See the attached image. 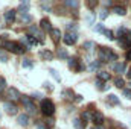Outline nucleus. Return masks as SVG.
Returning <instances> with one entry per match:
<instances>
[{
    "mask_svg": "<svg viewBox=\"0 0 131 129\" xmlns=\"http://www.w3.org/2000/svg\"><path fill=\"white\" fill-rule=\"evenodd\" d=\"M85 5H87V8H90V9H92V8H95V6H98V2H95V0H92V2H90V0H89Z\"/></svg>",
    "mask_w": 131,
    "mask_h": 129,
    "instance_id": "nucleus-38",
    "label": "nucleus"
},
{
    "mask_svg": "<svg viewBox=\"0 0 131 129\" xmlns=\"http://www.w3.org/2000/svg\"><path fill=\"white\" fill-rule=\"evenodd\" d=\"M113 70H114L116 73H125L127 64H125V62H114V64H113Z\"/></svg>",
    "mask_w": 131,
    "mask_h": 129,
    "instance_id": "nucleus-15",
    "label": "nucleus"
},
{
    "mask_svg": "<svg viewBox=\"0 0 131 129\" xmlns=\"http://www.w3.org/2000/svg\"><path fill=\"white\" fill-rule=\"evenodd\" d=\"M29 9V2H21L18 5V12H28Z\"/></svg>",
    "mask_w": 131,
    "mask_h": 129,
    "instance_id": "nucleus-23",
    "label": "nucleus"
},
{
    "mask_svg": "<svg viewBox=\"0 0 131 129\" xmlns=\"http://www.w3.org/2000/svg\"><path fill=\"white\" fill-rule=\"evenodd\" d=\"M41 112H43L46 117L53 115V112H55V105H53V102L49 100V99H44V100L41 102Z\"/></svg>",
    "mask_w": 131,
    "mask_h": 129,
    "instance_id": "nucleus-3",
    "label": "nucleus"
},
{
    "mask_svg": "<svg viewBox=\"0 0 131 129\" xmlns=\"http://www.w3.org/2000/svg\"><path fill=\"white\" fill-rule=\"evenodd\" d=\"M128 85H130V90H131V82H130V84H128Z\"/></svg>",
    "mask_w": 131,
    "mask_h": 129,
    "instance_id": "nucleus-53",
    "label": "nucleus"
},
{
    "mask_svg": "<svg viewBox=\"0 0 131 129\" xmlns=\"http://www.w3.org/2000/svg\"><path fill=\"white\" fill-rule=\"evenodd\" d=\"M84 125H85V122H84L82 119H75V120H73V126L76 129H82Z\"/></svg>",
    "mask_w": 131,
    "mask_h": 129,
    "instance_id": "nucleus-22",
    "label": "nucleus"
},
{
    "mask_svg": "<svg viewBox=\"0 0 131 129\" xmlns=\"http://www.w3.org/2000/svg\"><path fill=\"white\" fill-rule=\"evenodd\" d=\"M124 85H125V81H124L122 78H116V79H114V87H117V88H124Z\"/></svg>",
    "mask_w": 131,
    "mask_h": 129,
    "instance_id": "nucleus-26",
    "label": "nucleus"
},
{
    "mask_svg": "<svg viewBox=\"0 0 131 129\" xmlns=\"http://www.w3.org/2000/svg\"><path fill=\"white\" fill-rule=\"evenodd\" d=\"M105 36L108 38V40H114V36H113V31H105Z\"/></svg>",
    "mask_w": 131,
    "mask_h": 129,
    "instance_id": "nucleus-44",
    "label": "nucleus"
},
{
    "mask_svg": "<svg viewBox=\"0 0 131 129\" xmlns=\"http://www.w3.org/2000/svg\"><path fill=\"white\" fill-rule=\"evenodd\" d=\"M5 87H6V81H5L3 78H0V93L5 90Z\"/></svg>",
    "mask_w": 131,
    "mask_h": 129,
    "instance_id": "nucleus-41",
    "label": "nucleus"
},
{
    "mask_svg": "<svg viewBox=\"0 0 131 129\" xmlns=\"http://www.w3.org/2000/svg\"><path fill=\"white\" fill-rule=\"evenodd\" d=\"M5 36H6V35L0 36V47H5V44H6V40H5Z\"/></svg>",
    "mask_w": 131,
    "mask_h": 129,
    "instance_id": "nucleus-45",
    "label": "nucleus"
},
{
    "mask_svg": "<svg viewBox=\"0 0 131 129\" xmlns=\"http://www.w3.org/2000/svg\"><path fill=\"white\" fill-rule=\"evenodd\" d=\"M29 36H34L38 43H41L43 44V41H44V33L41 31V28H38V26H31L29 28Z\"/></svg>",
    "mask_w": 131,
    "mask_h": 129,
    "instance_id": "nucleus-4",
    "label": "nucleus"
},
{
    "mask_svg": "<svg viewBox=\"0 0 131 129\" xmlns=\"http://www.w3.org/2000/svg\"><path fill=\"white\" fill-rule=\"evenodd\" d=\"M125 59H127V61H131V49L127 50V53H125Z\"/></svg>",
    "mask_w": 131,
    "mask_h": 129,
    "instance_id": "nucleus-46",
    "label": "nucleus"
},
{
    "mask_svg": "<svg viewBox=\"0 0 131 129\" xmlns=\"http://www.w3.org/2000/svg\"><path fill=\"white\" fill-rule=\"evenodd\" d=\"M107 17H108V9H102V11L99 12V18H101V20H105Z\"/></svg>",
    "mask_w": 131,
    "mask_h": 129,
    "instance_id": "nucleus-35",
    "label": "nucleus"
},
{
    "mask_svg": "<svg viewBox=\"0 0 131 129\" xmlns=\"http://www.w3.org/2000/svg\"><path fill=\"white\" fill-rule=\"evenodd\" d=\"M40 6H41V9H44V11H50V9H52L49 3H40Z\"/></svg>",
    "mask_w": 131,
    "mask_h": 129,
    "instance_id": "nucleus-39",
    "label": "nucleus"
},
{
    "mask_svg": "<svg viewBox=\"0 0 131 129\" xmlns=\"http://www.w3.org/2000/svg\"><path fill=\"white\" fill-rule=\"evenodd\" d=\"M63 97H64V99H67V100H75L76 94H75L72 90H64V91H63Z\"/></svg>",
    "mask_w": 131,
    "mask_h": 129,
    "instance_id": "nucleus-20",
    "label": "nucleus"
},
{
    "mask_svg": "<svg viewBox=\"0 0 131 129\" xmlns=\"http://www.w3.org/2000/svg\"><path fill=\"white\" fill-rule=\"evenodd\" d=\"M92 122H95L98 126H101L102 122H104V115H102V112H99V111H93V112H92Z\"/></svg>",
    "mask_w": 131,
    "mask_h": 129,
    "instance_id": "nucleus-8",
    "label": "nucleus"
},
{
    "mask_svg": "<svg viewBox=\"0 0 131 129\" xmlns=\"http://www.w3.org/2000/svg\"><path fill=\"white\" fill-rule=\"evenodd\" d=\"M95 29H96V32H105V31H107V29L104 28V24H102V23H101V24H98Z\"/></svg>",
    "mask_w": 131,
    "mask_h": 129,
    "instance_id": "nucleus-43",
    "label": "nucleus"
},
{
    "mask_svg": "<svg viewBox=\"0 0 131 129\" xmlns=\"http://www.w3.org/2000/svg\"><path fill=\"white\" fill-rule=\"evenodd\" d=\"M76 40H78V35L73 32H66V35H64V38H63V41H64L67 46H73L75 43H76Z\"/></svg>",
    "mask_w": 131,
    "mask_h": 129,
    "instance_id": "nucleus-6",
    "label": "nucleus"
},
{
    "mask_svg": "<svg viewBox=\"0 0 131 129\" xmlns=\"http://www.w3.org/2000/svg\"><path fill=\"white\" fill-rule=\"evenodd\" d=\"M37 129H49V128H47L46 125H43V123H38V125H37Z\"/></svg>",
    "mask_w": 131,
    "mask_h": 129,
    "instance_id": "nucleus-47",
    "label": "nucleus"
},
{
    "mask_svg": "<svg viewBox=\"0 0 131 129\" xmlns=\"http://www.w3.org/2000/svg\"><path fill=\"white\" fill-rule=\"evenodd\" d=\"M44 88H46V90H49V91L52 90V87H50V84H49V82H44Z\"/></svg>",
    "mask_w": 131,
    "mask_h": 129,
    "instance_id": "nucleus-48",
    "label": "nucleus"
},
{
    "mask_svg": "<svg viewBox=\"0 0 131 129\" xmlns=\"http://www.w3.org/2000/svg\"><path fill=\"white\" fill-rule=\"evenodd\" d=\"M124 96L127 99H131V90L130 88H124Z\"/></svg>",
    "mask_w": 131,
    "mask_h": 129,
    "instance_id": "nucleus-42",
    "label": "nucleus"
},
{
    "mask_svg": "<svg viewBox=\"0 0 131 129\" xmlns=\"http://www.w3.org/2000/svg\"><path fill=\"white\" fill-rule=\"evenodd\" d=\"M40 56H41V59H44V61H50V59L53 58V52H50V50H47V49H43V50L40 52Z\"/></svg>",
    "mask_w": 131,
    "mask_h": 129,
    "instance_id": "nucleus-13",
    "label": "nucleus"
},
{
    "mask_svg": "<svg viewBox=\"0 0 131 129\" xmlns=\"http://www.w3.org/2000/svg\"><path fill=\"white\" fill-rule=\"evenodd\" d=\"M107 102H108L110 105H119V103H121L119 97L116 96V94H110V96L107 97Z\"/></svg>",
    "mask_w": 131,
    "mask_h": 129,
    "instance_id": "nucleus-19",
    "label": "nucleus"
},
{
    "mask_svg": "<svg viewBox=\"0 0 131 129\" xmlns=\"http://www.w3.org/2000/svg\"><path fill=\"white\" fill-rule=\"evenodd\" d=\"M8 99H9V100H18V99H21L20 91H18L17 88H14V87L8 88Z\"/></svg>",
    "mask_w": 131,
    "mask_h": 129,
    "instance_id": "nucleus-7",
    "label": "nucleus"
},
{
    "mask_svg": "<svg viewBox=\"0 0 131 129\" xmlns=\"http://www.w3.org/2000/svg\"><path fill=\"white\" fill-rule=\"evenodd\" d=\"M67 29L73 33V31H78V24H75V23H69V24H67Z\"/></svg>",
    "mask_w": 131,
    "mask_h": 129,
    "instance_id": "nucleus-37",
    "label": "nucleus"
},
{
    "mask_svg": "<svg viewBox=\"0 0 131 129\" xmlns=\"http://www.w3.org/2000/svg\"><path fill=\"white\" fill-rule=\"evenodd\" d=\"M119 44H121L124 49H127V47H131V33H127L125 36L119 38Z\"/></svg>",
    "mask_w": 131,
    "mask_h": 129,
    "instance_id": "nucleus-10",
    "label": "nucleus"
},
{
    "mask_svg": "<svg viewBox=\"0 0 131 129\" xmlns=\"http://www.w3.org/2000/svg\"><path fill=\"white\" fill-rule=\"evenodd\" d=\"M15 11L14 9H11V11H8V12H5V21L8 23V24H12L14 21H15Z\"/></svg>",
    "mask_w": 131,
    "mask_h": 129,
    "instance_id": "nucleus-11",
    "label": "nucleus"
},
{
    "mask_svg": "<svg viewBox=\"0 0 131 129\" xmlns=\"http://www.w3.org/2000/svg\"><path fill=\"white\" fill-rule=\"evenodd\" d=\"M40 24H41V29H44V31H47V32H52V31H53V28H52V24H50V21H49L47 18H43V20L40 21Z\"/></svg>",
    "mask_w": 131,
    "mask_h": 129,
    "instance_id": "nucleus-16",
    "label": "nucleus"
},
{
    "mask_svg": "<svg viewBox=\"0 0 131 129\" xmlns=\"http://www.w3.org/2000/svg\"><path fill=\"white\" fill-rule=\"evenodd\" d=\"M113 12H116L117 15H125L127 14V9L124 6H117V5H113Z\"/></svg>",
    "mask_w": 131,
    "mask_h": 129,
    "instance_id": "nucleus-18",
    "label": "nucleus"
},
{
    "mask_svg": "<svg viewBox=\"0 0 131 129\" xmlns=\"http://www.w3.org/2000/svg\"><path fill=\"white\" fill-rule=\"evenodd\" d=\"M49 73H50V74L55 78V81H57V82H60V81H61V78H60V74H58V71H57V70L50 68V70H49Z\"/></svg>",
    "mask_w": 131,
    "mask_h": 129,
    "instance_id": "nucleus-31",
    "label": "nucleus"
},
{
    "mask_svg": "<svg viewBox=\"0 0 131 129\" xmlns=\"http://www.w3.org/2000/svg\"><path fill=\"white\" fill-rule=\"evenodd\" d=\"M64 6H69V8H78L79 6V2H72V0H66Z\"/></svg>",
    "mask_w": 131,
    "mask_h": 129,
    "instance_id": "nucleus-29",
    "label": "nucleus"
},
{
    "mask_svg": "<svg viewBox=\"0 0 131 129\" xmlns=\"http://www.w3.org/2000/svg\"><path fill=\"white\" fill-rule=\"evenodd\" d=\"M110 78H111V76H110L108 71H99L98 73V79L104 81V82H105V81H110Z\"/></svg>",
    "mask_w": 131,
    "mask_h": 129,
    "instance_id": "nucleus-21",
    "label": "nucleus"
},
{
    "mask_svg": "<svg viewBox=\"0 0 131 129\" xmlns=\"http://www.w3.org/2000/svg\"><path fill=\"white\" fill-rule=\"evenodd\" d=\"M82 120H84L85 123H87L89 120H92V112H90V111H85V112L82 114Z\"/></svg>",
    "mask_w": 131,
    "mask_h": 129,
    "instance_id": "nucleus-33",
    "label": "nucleus"
},
{
    "mask_svg": "<svg viewBox=\"0 0 131 129\" xmlns=\"http://www.w3.org/2000/svg\"><path fill=\"white\" fill-rule=\"evenodd\" d=\"M21 65L25 67V68H32V61H29V59H23V62H21Z\"/></svg>",
    "mask_w": 131,
    "mask_h": 129,
    "instance_id": "nucleus-36",
    "label": "nucleus"
},
{
    "mask_svg": "<svg viewBox=\"0 0 131 129\" xmlns=\"http://www.w3.org/2000/svg\"><path fill=\"white\" fill-rule=\"evenodd\" d=\"M93 47H95V43H93V41H85V43H84V49H85V50L93 52Z\"/></svg>",
    "mask_w": 131,
    "mask_h": 129,
    "instance_id": "nucleus-27",
    "label": "nucleus"
},
{
    "mask_svg": "<svg viewBox=\"0 0 131 129\" xmlns=\"http://www.w3.org/2000/svg\"><path fill=\"white\" fill-rule=\"evenodd\" d=\"M25 108H26V111H28V114H31V115H34V114L37 112V108H35V105H34L32 102H31L29 105H26Z\"/></svg>",
    "mask_w": 131,
    "mask_h": 129,
    "instance_id": "nucleus-24",
    "label": "nucleus"
},
{
    "mask_svg": "<svg viewBox=\"0 0 131 129\" xmlns=\"http://www.w3.org/2000/svg\"><path fill=\"white\" fill-rule=\"evenodd\" d=\"M87 23H89V24H95V14H93V12H89V15H87Z\"/></svg>",
    "mask_w": 131,
    "mask_h": 129,
    "instance_id": "nucleus-32",
    "label": "nucleus"
},
{
    "mask_svg": "<svg viewBox=\"0 0 131 129\" xmlns=\"http://www.w3.org/2000/svg\"><path fill=\"white\" fill-rule=\"evenodd\" d=\"M110 5H111V2H110V0H105V2H104V6H110Z\"/></svg>",
    "mask_w": 131,
    "mask_h": 129,
    "instance_id": "nucleus-50",
    "label": "nucleus"
},
{
    "mask_svg": "<svg viewBox=\"0 0 131 129\" xmlns=\"http://www.w3.org/2000/svg\"><path fill=\"white\" fill-rule=\"evenodd\" d=\"M5 49H8V50L12 52V53H17V55H21V53H25V52L28 50L25 46H21L20 43H15V41H6Z\"/></svg>",
    "mask_w": 131,
    "mask_h": 129,
    "instance_id": "nucleus-2",
    "label": "nucleus"
},
{
    "mask_svg": "<svg viewBox=\"0 0 131 129\" xmlns=\"http://www.w3.org/2000/svg\"><path fill=\"white\" fill-rule=\"evenodd\" d=\"M58 56L61 59H67L69 58V53H67V50H64V49H58Z\"/></svg>",
    "mask_w": 131,
    "mask_h": 129,
    "instance_id": "nucleus-30",
    "label": "nucleus"
},
{
    "mask_svg": "<svg viewBox=\"0 0 131 129\" xmlns=\"http://www.w3.org/2000/svg\"><path fill=\"white\" fill-rule=\"evenodd\" d=\"M17 123H18L20 126H28V125H29V115H28V114H20V115L17 117Z\"/></svg>",
    "mask_w": 131,
    "mask_h": 129,
    "instance_id": "nucleus-12",
    "label": "nucleus"
},
{
    "mask_svg": "<svg viewBox=\"0 0 131 129\" xmlns=\"http://www.w3.org/2000/svg\"><path fill=\"white\" fill-rule=\"evenodd\" d=\"M82 100V96H79V94H76V97H75V102H81Z\"/></svg>",
    "mask_w": 131,
    "mask_h": 129,
    "instance_id": "nucleus-49",
    "label": "nucleus"
},
{
    "mask_svg": "<svg viewBox=\"0 0 131 129\" xmlns=\"http://www.w3.org/2000/svg\"><path fill=\"white\" fill-rule=\"evenodd\" d=\"M99 58H101V62H111V61H116L117 59V55L110 47H101Z\"/></svg>",
    "mask_w": 131,
    "mask_h": 129,
    "instance_id": "nucleus-1",
    "label": "nucleus"
},
{
    "mask_svg": "<svg viewBox=\"0 0 131 129\" xmlns=\"http://www.w3.org/2000/svg\"><path fill=\"white\" fill-rule=\"evenodd\" d=\"M20 100H21V103H23L25 106H26V105H29V103L32 102V99H31V97H28V96H21Z\"/></svg>",
    "mask_w": 131,
    "mask_h": 129,
    "instance_id": "nucleus-34",
    "label": "nucleus"
},
{
    "mask_svg": "<svg viewBox=\"0 0 131 129\" xmlns=\"http://www.w3.org/2000/svg\"><path fill=\"white\" fill-rule=\"evenodd\" d=\"M99 67H101V61H93L89 65V70L90 71H96V70H99Z\"/></svg>",
    "mask_w": 131,
    "mask_h": 129,
    "instance_id": "nucleus-25",
    "label": "nucleus"
},
{
    "mask_svg": "<svg viewBox=\"0 0 131 129\" xmlns=\"http://www.w3.org/2000/svg\"><path fill=\"white\" fill-rule=\"evenodd\" d=\"M18 18H20V21H23V23H31V21H32V17H31L28 12H20V14H18Z\"/></svg>",
    "mask_w": 131,
    "mask_h": 129,
    "instance_id": "nucleus-17",
    "label": "nucleus"
},
{
    "mask_svg": "<svg viewBox=\"0 0 131 129\" xmlns=\"http://www.w3.org/2000/svg\"><path fill=\"white\" fill-rule=\"evenodd\" d=\"M50 36H52V41H53L55 44H58V43L61 41V36H63V35H61V31H60V29H53V31L50 32Z\"/></svg>",
    "mask_w": 131,
    "mask_h": 129,
    "instance_id": "nucleus-14",
    "label": "nucleus"
},
{
    "mask_svg": "<svg viewBox=\"0 0 131 129\" xmlns=\"http://www.w3.org/2000/svg\"><path fill=\"white\" fill-rule=\"evenodd\" d=\"M5 111H6L9 115H15V114H17V106H15L12 102H5Z\"/></svg>",
    "mask_w": 131,
    "mask_h": 129,
    "instance_id": "nucleus-9",
    "label": "nucleus"
},
{
    "mask_svg": "<svg viewBox=\"0 0 131 129\" xmlns=\"http://www.w3.org/2000/svg\"><path fill=\"white\" fill-rule=\"evenodd\" d=\"M96 87L99 90H108L110 88V85H104V81H101V79H96Z\"/></svg>",
    "mask_w": 131,
    "mask_h": 129,
    "instance_id": "nucleus-28",
    "label": "nucleus"
},
{
    "mask_svg": "<svg viewBox=\"0 0 131 129\" xmlns=\"http://www.w3.org/2000/svg\"><path fill=\"white\" fill-rule=\"evenodd\" d=\"M127 76H128V79H131V68L128 70V73H127Z\"/></svg>",
    "mask_w": 131,
    "mask_h": 129,
    "instance_id": "nucleus-51",
    "label": "nucleus"
},
{
    "mask_svg": "<svg viewBox=\"0 0 131 129\" xmlns=\"http://www.w3.org/2000/svg\"><path fill=\"white\" fill-rule=\"evenodd\" d=\"M0 61H3V62L8 61V55H6L5 52H2V50H0Z\"/></svg>",
    "mask_w": 131,
    "mask_h": 129,
    "instance_id": "nucleus-40",
    "label": "nucleus"
},
{
    "mask_svg": "<svg viewBox=\"0 0 131 129\" xmlns=\"http://www.w3.org/2000/svg\"><path fill=\"white\" fill-rule=\"evenodd\" d=\"M67 64H69L70 68H73V70H76V71H82V70L85 68L84 64H82L79 59H76V58H69V59H67Z\"/></svg>",
    "mask_w": 131,
    "mask_h": 129,
    "instance_id": "nucleus-5",
    "label": "nucleus"
},
{
    "mask_svg": "<svg viewBox=\"0 0 131 129\" xmlns=\"http://www.w3.org/2000/svg\"><path fill=\"white\" fill-rule=\"evenodd\" d=\"M90 129H101V126H98V128H90Z\"/></svg>",
    "mask_w": 131,
    "mask_h": 129,
    "instance_id": "nucleus-52",
    "label": "nucleus"
}]
</instances>
